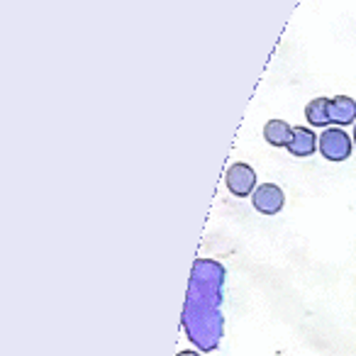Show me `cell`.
Masks as SVG:
<instances>
[{"label":"cell","instance_id":"1","mask_svg":"<svg viewBox=\"0 0 356 356\" xmlns=\"http://www.w3.org/2000/svg\"><path fill=\"white\" fill-rule=\"evenodd\" d=\"M225 278L227 271L215 259H195L186 291L181 327L198 351H215L225 334Z\"/></svg>","mask_w":356,"mask_h":356},{"label":"cell","instance_id":"2","mask_svg":"<svg viewBox=\"0 0 356 356\" xmlns=\"http://www.w3.org/2000/svg\"><path fill=\"white\" fill-rule=\"evenodd\" d=\"M225 186L232 195L237 198H247V195H254L257 191V171H254L249 163L237 161L227 168L225 173Z\"/></svg>","mask_w":356,"mask_h":356},{"label":"cell","instance_id":"3","mask_svg":"<svg viewBox=\"0 0 356 356\" xmlns=\"http://www.w3.org/2000/svg\"><path fill=\"white\" fill-rule=\"evenodd\" d=\"M320 154L330 161H346L351 156V137L341 127H327L320 134Z\"/></svg>","mask_w":356,"mask_h":356},{"label":"cell","instance_id":"4","mask_svg":"<svg viewBox=\"0 0 356 356\" xmlns=\"http://www.w3.org/2000/svg\"><path fill=\"white\" fill-rule=\"evenodd\" d=\"M252 203H254V210L261 215H276L283 210V203H286V195L278 186L273 184H261L257 186L252 195Z\"/></svg>","mask_w":356,"mask_h":356},{"label":"cell","instance_id":"5","mask_svg":"<svg viewBox=\"0 0 356 356\" xmlns=\"http://www.w3.org/2000/svg\"><path fill=\"white\" fill-rule=\"evenodd\" d=\"M315 149H320V137L310 127H293V139L288 144V154L302 159L315 154Z\"/></svg>","mask_w":356,"mask_h":356},{"label":"cell","instance_id":"6","mask_svg":"<svg viewBox=\"0 0 356 356\" xmlns=\"http://www.w3.org/2000/svg\"><path fill=\"white\" fill-rule=\"evenodd\" d=\"M330 118L334 127H346V124L356 122V100L349 95L330 98Z\"/></svg>","mask_w":356,"mask_h":356},{"label":"cell","instance_id":"7","mask_svg":"<svg viewBox=\"0 0 356 356\" xmlns=\"http://www.w3.org/2000/svg\"><path fill=\"white\" fill-rule=\"evenodd\" d=\"M264 139H266L271 147H286L293 139V127L286 122V120H268L264 124Z\"/></svg>","mask_w":356,"mask_h":356},{"label":"cell","instance_id":"8","mask_svg":"<svg viewBox=\"0 0 356 356\" xmlns=\"http://www.w3.org/2000/svg\"><path fill=\"white\" fill-rule=\"evenodd\" d=\"M305 120L312 127H330V98H315L305 105Z\"/></svg>","mask_w":356,"mask_h":356},{"label":"cell","instance_id":"9","mask_svg":"<svg viewBox=\"0 0 356 356\" xmlns=\"http://www.w3.org/2000/svg\"><path fill=\"white\" fill-rule=\"evenodd\" d=\"M176 356H200L198 351H178Z\"/></svg>","mask_w":356,"mask_h":356},{"label":"cell","instance_id":"10","mask_svg":"<svg viewBox=\"0 0 356 356\" xmlns=\"http://www.w3.org/2000/svg\"><path fill=\"white\" fill-rule=\"evenodd\" d=\"M354 149H356V122H354Z\"/></svg>","mask_w":356,"mask_h":356}]
</instances>
